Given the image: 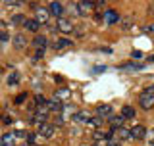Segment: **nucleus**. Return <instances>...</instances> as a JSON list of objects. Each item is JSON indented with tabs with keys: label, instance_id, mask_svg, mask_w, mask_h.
Wrapping results in <instances>:
<instances>
[{
	"label": "nucleus",
	"instance_id": "obj_7",
	"mask_svg": "<svg viewBox=\"0 0 154 146\" xmlns=\"http://www.w3.org/2000/svg\"><path fill=\"white\" fill-rule=\"evenodd\" d=\"M48 17H50V12H48V8H37L35 10V21L41 25V23H46L48 21Z\"/></svg>",
	"mask_w": 154,
	"mask_h": 146
},
{
	"label": "nucleus",
	"instance_id": "obj_41",
	"mask_svg": "<svg viewBox=\"0 0 154 146\" xmlns=\"http://www.w3.org/2000/svg\"><path fill=\"white\" fill-rule=\"evenodd\" d=\"M0 146H4V144H2V140H0Z\"/></svg>",
	"mask_w": 154,
	"mask_h": 146
},
{
	"label": "nucleus",
	"instance_id": "obj_4",
	"mask_svg": "<svg viewBox=\"0 0 154 146\" xmlns=\"http://www.w3.org/2000/svg\"><path fill=\"white\" fill-rule=\"evenodd\" d=\"M146 137V129L144 125H135V127L129 129V140H141Z\"/></svg>",
	"mask_w": 154,
	"mask_h": 146
},
{
	"label": "nucleus",
	"instance_id": "obj_24",
	"mask_svg": "<svg viewBox=\"0 0 154 146\" xmlns=\"http://www.w3.org/2000/svg\"><path fill=\"white\" fill-rule=\"evenodd\" d=\"M33 102H35V106H37V108H42V106H46V98H45L42 94H35Z\"/></svg>",
	"mask_w": 154,
	"mask_h": 146
},
{
	"label": "nucleus",
	"instance_id": "obj_26",
	"mask_svg": "<svg viewBox=\"0 0 154 146\" xmlns=\"http://www.w3.org/2000/svg\"><path fill=\"white\" fill-rule=\"evenodd\" d=\"M102 123H104V119H100V117H91L89 119V125H93V127H96V129L102 127Z\"/></svg>",
	"mask_w": 154,
	"mask_h": 146
},
{
	"label": "nucleus",
	"instance_id": "obj_19",
	"mask_svg": "<svg viewBox=\"0 0 154 146\" xmlns=\"http://www.w3.org/2000/svg\"><path fill=\"white\" fill-rule=\"evenodd\" d=\"M73 42L69 41V38H58V41L54 42V48L56 50H64V48H67V46H71Z\"/></svg>",
	"mask_w": 154,
	"mask_h": 146
},
{
	"label": "nucleus",
	"instance_id": "obj_40",
	"mask_svg": "<svg viewBox=\"0 0 154 146\" xmlns=\"http://www.w3.org/2000/svg\"><path fill=\"white\" fill-rule=\"evenodd\" d=\"M148 62H152V64H154V56H150V58H148Z\"/></svg>",
	"mask_w": 154,
	"mask_h": 146
},
{
	"label": "nucleus",
	"instance_id": "obj_36",
	"mask_svg": "<svg viewBox=\"0 0 154 146\" xmlns=\"http://www.w3.org/2000/svg\"><path fill=\"white\" fill-rule=\"evenodd\" d=\"M2 121H4V125H12V117L10 115H2Z\"/></svg>",
	"mask_w": 154,
	"mask_h": 146
},
{
	"label": "nucleus",
	"instance_id": "obj_34",
	"mask_svg": "<svg viewBox=\"0 0 154 146\" xmlns=\"http://www.w3.org/2000/svg\"><path fill=\"white\" fill-rule=\"evenodd\" d=\"M106 71V65H98V67H93V73H102Z\"/></svg>",
	"mask_w": 154,
	"mask_h": 146
},
{
	"label": "nucleus",
	"instance_id": "obj_29",
	"mask_svg": "<svg viewBox=\"0 0 154 146\" xmlns=\"http://www.w3.org/2000/svg\"><path fill=\"white\" fill-rule=\"evenodd\" d=\"M27 131H14V137H16V138H25L27 140Z\"/></svg>",
	"mask_w": 154,
	"mask_h": 146
},
{
	"label": "nucleus",
	"instance_id": "obj_15",
	"mask_svg": "<svg viewBox=\"0 0 154 146\" xmlns=\"http://www.w3.org/2000/svg\"><path fill=\"white\" fill-rule=\"evenodd\" d=\"M112 133V137L116 135V140H123V138H129V129H125V127H119V129H116V131H110Z\"/></svg>",
	"mask_w": 154,
	"mask_h": 146
},
{
	"label": "nucleus",
	"instance_id": "obj_8",
	"mask_svg": "<svg viewBox=\"0 0 154 146\" xmlns=\"http://www.w3.org/2000/svg\"><path fill=\"white\" fill-rule=\"evenodd\" d=\"M38 135H41L42 138H50L52 135H54V125L48 123V121L46 123H41L38 125Z\"/></svg>",
	"mask_w": 154,
	"mask_h": 146
},
{
	"label": "nucleus",
	"instance_id": "obj_13",
	"mask_svg": "<svg viewBox=\"0 0 154 146\" xmlns=\"http://www.w3.org/2000/svg\"><path fill=\"white\" fill-rule=\"evenodd\" d=\"M12 42H14V46H16L17 50H23V48L27 46V37L19 33V35H16V37L12 38Z\"/></svg>",
	"mask_w": 154,
	"mask_h": 146
},
{
	"label": "nucleus",
	"instance_id": "obj_20",
	"mask_svg": "<svg viewBox=\"0 0 154 146\" xmlns=\"http://www.w3.org/2000/svg\"><path fill=\"white\" fill-rule=\"evenodd\" d=\"M0 140H2L4 146H16V137H14V133H6Z\"/></svg>",
	"mask_w": 154,
	"mask_h": 146
},
{
	"label": "nucleus",
	"instance_id": "obj_9",
	"mask_svg": "<svg viewBox=\"0 0 154 146\" xmlns=\"http://www.w3.org/2000/svg\"><path fill=\"white\" fill-rule=\"evenodd\" d=\"M102 16H104V17H102L104 23H108V25H114V23H118L119 19H122V17H119V14L116 12V10H106Z\"/></svg>",
	"mask_w": 154,
	"mask_h": 146
},
{
	"label": "nucleus",
	"instance_id": "obj_27",
	"mask_svg": "<svg viewBox=\"0 0 154 146\" xmlns=\"http://www.w3.org/2000/svg\"><path fill=\"white\" fill-rule=\"evenodd\" d=\"M23 21H25V17H23V14H16V16L12 17V23H16V25H21Z\"/></svg>",
	"mask_w": 154,
	"mask_h": 146
},
{
	"label": "nucleus",
	"instance_id": "obj_33",
	"mask_svg": "<svg viewBox=\"0 0 154 146\" xmlns=\"http://www.w3.org/2000/svg\"><path fill=\"white\" fill-rule=\"evenodd\" d=\"M131 56L135 58V60H141V58H143V52H139V50H133V52H131Z\"/></svg>",
	"mask_w": 154,
	"mask_h": 146
},
{
	"label": "nucleus",
	"instance_id": "obj_28",
	"mask_svg": "<svg viewBox=\"0 0 154 146\" xmlns=\"http://www.w3.org/2000/svg\"><path fill=\"white\" fill-rule=\"evenodd\" d=\"M27 92H21V94H19V96H16V100H14V102H16V104H23V102H25L27 100Z\"/></svg>",
	"mask_w": 154,
	"mask_h": 146
},
{
	"label": "nucleus",
	"instance_id": "obj_14",
	"mask_svg": "<svg viewBox=\"0 0 154 146\" xmlns=\"http://www.w3.org/2000/svg\"><path fill=\"white\" fill-rule=\"evenodd\" d=\"M91 117H93V115H91L89 111H77V114H73V121H77V123H87L89 125Z\"/></svg>",
	"mask_w": 154,
	"mask_h": 146
},
{
	"label": "nucleus",
	"instance_id": "obj_35",
	"mask_svg": "<svg viewBox=\"0 0 154 146\" xmlns=\"http://www.w3.org/2000/svg\"><path fill=\"white\" fill-rule=\"evenodd\" d=\"M106 146H122V144H119V142H118V140H116V138L112 137V138H110V140H108V144H106Z\"/></svg>",
	"mask_w": 154,
	"mask_h": 146
},
{
	"label": "nucleus",
	"instance_id": "obj_1",
	"mask_svg": "<svg viewBox=\"0 0 154 146\" xmlns=\"http://www.w3.org/2000/svg\"><path fill=\"white\" fill-rule=\"evenodd\" d=\"M139 106L143 110H152L154 108V89H144L139 96Z\"/></svg>",
	"mask_w": 154,
	"mask_h": 146
},
{
	"label": "nucleus",
	"instance_id": "obj_17",
	"mask_svg": "<svg viewBox=\"0 0 154 146\" xmlns=\"http://www.w3.org/2000/svg\"><path fill=\"white\" fill-rule=\"evenodd\" d=\"M123 121H125V119L122 117V115H112V117H110V127H112V131L123 127Z\"/></svg>",
	"mask_w": 154,
	"mask_h": 146
},
{
	"label": "nucleus",
	"instance_id": "obj_31",
	"mask_svg": "<svg viewBox=\"0 0 154 146\" xmlns=\"http://www.w3.org/2000/svg\"><path fill=\"white\" fill-rule=\"evenodd\" d=\"M52 125H54V127H56V125H58V127H60V125H64V117H62V115H58V117H56V121H54Z\"/></svg>",
	"mask_w": 154,
	"mask_h": 146
},
{
	"label": "nucleus",
	"instance_id": "obj_43",
	"mask_svg": "<svg viewBox=\"0 0 154 146\" xmlns=\"http://www.w3.org/2000/svg\"><path fill=\"white\" fill-rule=\"evenodd\" d=\"M0 25H2V23H0Z\"/></svg>",
	"mask_w": 154,
	"mask_h": 146
},
{
	"label": "nucleus",
	"instance_id": "obj_5",
	"mask_svg": "<svg viewBox=\"0 0 154 146\" xmlns=\"http://www.w3.org/2000/svg\"><path fill=\"white\" fill-rule=\"evenodd\" d=\"M112 115H114V108L110 104H100L98 108H96V117L108 119V117H112Z\"/></svg>",
	"mask_w": 154,
	"mask_h": 146
},
{
	"label": "nucleus",
	"instance_id": "obj_10",
	"mask_svg": "<svg viewBox=\"0 0 154 146\" xmlns=\"http://www.w3.org/2000/svg\"><path fill=\"white\" fill-rule=\"evenodd\" d=\"M48 12H50V16H56L58 19H60L62 16H64L66 8L62 6L60 2H50V4H48Z\"/></svg>",
	"mask_w": 154,
	"mask_h": 146
},
{
	"label": "nucleus",
	"instance_id": "obj_38",
	"mask_svg": "<svg viewBox=\"0 0 154 146\" xmlns=\"http://www.w3.org/2000/svg\"><path fill=\"white\" fill-rule=\"evenodd\" d=\"M150 146H154V131H152V138H150Z\"/></svg>",
	"mask_w": 154,
	"mask_h": 146
},
{
	"label": "nucleus",
	"instance_id": "obj_18",
	"mask_svg": "<svg viewBox=\"0 0 154 146\" xmlns=\"http://www.w3.org/2000/svg\"><path fill=\"white\" fill-rule=\"evenodd\" d=\"M119 115H122L123 119H131V117H135V108H133V106H123Z\"/></svg>",
	"mask_w": 154,
	"mask_h": 146
},
{
	"label": "nucleus",
	"instance_id": "obj_16",
	"mask_svg": "<svg viewBox=\"0 0 154 146\" xmlns=\"http://www.w3.org/2000/svg\"><path fill=\"white\" fill-rule=\"evenodd\" d=\"M23 29H25V31H33V33H37L38 29H41V25H38V23L35 21V19H25V21H23Z\"/></svg>",
	"mask_w": 154,
	"mask_h": 146
},
{
	"label": "nucleus",
	"instance_id": "obj_22",
	"mask_svg": "<svg viewBox=\"0 0 154 146\" xmlns=\"http://www.w3.org/2000/svg\"><path fill=\"white\" fill-rule=\"evenodd\" d=\"M19 77H21V75H19L17 71H12V73H10V75H8L6 83H8L10 87H14V85H17V83H19Z\"/></svg>",
	"mask_w": 154,
	"mask_h": 146
},
{
	"label": "nucleus",
	"instance_id": "obj_32",
	"mask_svg": "<svg viewBox=\"0 0 154 146\" xmlns=\"http://www.w3.org/2000/svg\"><path fill=\"white\" fill-rule=\"evenodd\" d=\"M45 56V50H37V54H35V58H33V62H37V60H41V58Z\"/></svg>",
	"mask_w": 154,
	"mask_h": 146
},
{
	"label": "nucleus",
	"instance_id": "obj_42",
	"mask_svg": "<svg viewBox=\"0 0 154 146\" xmlns=\"http://www.w3.org/2000/svg\"><path fill=\"white\" fill-rule=\"evenodd\" d=\"M23 146H27V144H23Z\"/></svg>",
	"mask_w": 154,
	"mask_h": 146
},
{
	"label": "nucleus",
	"instance_id": "obj_30",
	"mask_svg": "<svg viewBox=\"0 0 154 146\" xmlns=\"http://www.w3.org/2000/svg\"><path fill=\"white\" fill-rule=\"evenodd\" d=\"M6 41H10V35H8V31L0 29V42H6Z\"/></svg>",
	"mask_w": 154,
	"mask_h": 146
},
{
	"label": "nucleus",
	"instance_id": "obj_23",
	"mask_svg": "<svg viewBox=\"0 0 154 146\" xmlns=\"http://www.w3.org/2000/svg\"><path fill=\"white\" fill-rule=\"evenodd\" d=\"M93 138H96V142H98V140H102V138H112V133H102V131L100 129H96L94 131V135H93Z\"/></svg>",
	"mask_w": 154,
	"mask_h": 146
},
{
	"label": "nucleus",
	"instance_id": "obj_11",
	"mask_svg": "<svg viewBox=\"0 0 154 146\" xmlns=\"http://www.w3.org/2000/svg\"><path fill=\"white\" fill-rule=\"evenodd\" d=\"M46 110L48 111H54V114H62V110H64V102L52 98V100H46Z\"/></svg>",
	"mask_w": 154,
	"mask_h": 146
},
{
	"label": "nucleus",
	"instance_id": "obj_6",
	"mask_svg": "<svg viewBox=\"0 0 154 146\" xmlns=\"http://www.w3.org/2000/svg\"><path fill=\"white\" fill-rule=\"evenodd\" d=\"M48 44H50V42H48V38L45 35H37L35 38H33V42H31V46L37 48V50H46Z\"/></svg>",
	"mask_w": 154,
	"mask_h": 146
},
{
	"label": "nucleus",
	"instance_id": "obj_21",
	"mask_svg": "<svg viewBox=\"0 0 154 146\" xmlns=\"http://www.w3.org/2000/svg\"><path fill=\"white\" fill-rule=\"evenodd\" d=\"M54 98L56 100H66V98H69V89H58L56 92H54Z\"/></svg>",
	"mask_w": 154,
	"mask_h": 146
},
{
	"label": "nucleus",
	"instance_id": "obj_3",
	"mask_svg": "<svg viewBox=\"0 0 154 146\" xmlns=\"http://www.w3.org/2000/svg\"><path fill=\"white\" fill-rule=\"evenodd\" d=\"M56 31L64 33V35H69V33H75V27H73V23H71L69 19L60 17V19L56 21Z\"/></svg>",
	"mask_w": 154,
	"mask_h": 146
},
{
	"label": "nucleus",
	"instance_id": "obj_25",
	"mask_svg": "<svg viewBox=\"0 0 154 146\" xmlns=\"http://www.w3.org/2000/svg\"><path fill=\"white\" fill-rule=\"evenodd\" d=\"M143 64H137V62H133V64H123L119 65V69H143Z\"/></svg>",
	"mask_w": 154,
	"mask_h": 146
},
{
	"label": "nucleus",
	"instance_id": "obj_37",
	"mask_svg": "<svg viewBox=\"0 0 154 146\" xmlns=\"http://www.w3.org/2000/svg\"><path fill=\"white\" fill-rule=\"evenodd\" d=\"M54 81H56V83H64V77H62V75H58V73H56V75H54Z\"/></svg>",
	"mask_w": 154,
	"mask_h": 146
},
{
	"label": "nucleus",
	"instance_id": "obj_12",
	"mask_svg": "<svg viewBox=\"0 0 154 146\" xmlns=\"http://www.w3.org/2000/svg\"><path fill=\"white\" fill-rule=\"evenodd\" d=\"M77 8H79L81 16H87L91 10H94V2L93 0H81V2H77Z\"/></svg>",
	"mask_w": 154,
	"mask_h": 146
},
{
	"label": "nucleus",
	"instance_id": "obj_39",
	"mask_svg": "<svg viewBox=\"0 0 154 146\" xmlns=\"http://www.w3.org/2000/svg\"><path fill=\"white\" fill-rule=\"evenodd\" d=\"M93 146H104V144H102V142H94Z\"/></svg>",
	"mask_w": 154,
	"mask_h": 146
},
{
	"label": "nucleus",
	"instance_id": "obj_2",
	"mask_svg": "<svg viewBox=\"0 0 154 146\" xmlns=\"http://www.w3.org/2000/svg\"><path fill=\"white\" fill-rule=\"evenodd\" d=\"M48 114H50V111L46 110V106H42V108H37V110L31 114V121H33V123H37V125L46 123V121H48Z\"/></svg>",
	"mask_w": 154,
	"mask_h": 146
}]
</instances>
